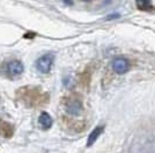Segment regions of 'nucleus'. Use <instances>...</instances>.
I'll return each mask as SVG.
<instances>
[{
    "instance_id": "1",
    "label": "nucleus",
    "mask_w": 155,
    "mask_h": 153,
    "mask_svg": "<svg viewBox=\"0 0 155 153\" xmlns=\"http://www.w3.org/2000/svg\"><path fill=\"white\" fill-rule=\"evenodd\" d=\"M2 69H4V73L6 74L7 77L14 80V78L22 75L25 68H23V64L20 60H11L4 64Z\"/></svg>"
},
{
    "instance_id": "2",
    "label": "nucleus",
    "mask_w": 155,
    "mask_h": 153,
    "mask_svg": "<svg viewBox=\"0 0 155 153\" xmlns=\"http://www.w3.org/2000/svg\"><path fill=\"white\" fill-rule=\"evenodd\" d=\"M54 59H56V57H54L53 53H46L44 55H42L36 61V69L42 74L49 73L51 70L52 66H53Z\"/></svg>"
},
{
    "instance_id": "3",
    "label": "nucleus",
    "mask_w": 155,
    "mask_h": 153,
    "mask_svg": "<svg viewBox=\"0 0 155 153\" xmlns=\"http://www.w3.org/2000/svg\"><path fill=\"white\" fill-rule=\"evenodd\" d=\"M112 69L117 74H125L130 69V62L124 58H116L112 61Z\"/></svg>"
},
{
    "instance_id": "4",
    "label": "nucleus",
    "mask_w": 155,
    "mask_h": 153,
    "mask_svg": "<svg viewBox=\"0 0 155 153\" xmlns=\"http://www.w3.org/2000/svg\"><path fill=\"white\" fill-rule=\"evenodd\" d=\"M82 111V104L79 99H71L66 104V112L70 115L77 116Z\"/></svg>"
},
{
    "instance_id": "5",
    "label": "nucleus",
    "mask_w": 155,
    "mask_h": 153,
    "mask_svg": "<svg viewBox=\"0 0 155 153\" xmlns=\"http://www.w3.org/2000/svg\"><path fill=\"white\" fill-rule=\"evenodd\" d=\"M38 122H39V126L43 128L44 130L46 129H50L52 126V117L50 116V114H48L46 112H43L42 114L39 115L38 117Z\"/></svg>"
},
{
    "instance_id": "6",
    "label": "nucleus",
    "mask_w": 155,
    "mask_h": 153,
    "mask_svg": "<svg viewBox=\"0 0 155 153\" xmlns=\"http://www.w3.org/2000/svg\"><path fill=\"white\" fill-rule=\"evenodd\" d=\"M0 135L2 137H11L13 135L12 126L5 121H0Z\"/></svg>"
},
{
    "instance_id": "7",
    "label": "nucleus",
    "mask_w": 155,
    "mask_h": 153,
    "mask_svg": "<svg viewBox=\"0 0 155 153\" xmlns=\"http://www.w3.org/2000/svg\"><path fill=\"white\" fill-rule=\"evenodd\" d=\"M102 131H103V128L102 127L95 128V129L91 133V135L88 136V139H87V146H91V145L96 142L97 138L100 137V135L102 134Z\"/></svg>"
},
{
    "instance_id": "8",
    "label": "nucleus",
    "mask_w": 155,
    "mask_h": 153,
    "mask_svg": "<svg viewBox=\"0 0 155 153\" xmlns=\"http://www.w3.org/2000/svg\"><path fill=\"white\" fill-rule=\"evenodd\" d=\"M137 7L140 11H150L153 9V5H152V0H136Z\"/></svg>"
},
{
    "instance_id": "9",
    "label": "nucleus",
    "mask_w": 155,
    "mask_h": 153,
    "mask_svg": "<svg viewBox=\"0 0 155 153\" xmlns=\"http://www.w3.org/2000/svg\"><path fill=\"white\" fill-rule=\"evenodd\" d=\"M64 1H66V4H70V5H71V4H72V1H71V0H64Z\"/></svg>"
}]
</instances>
